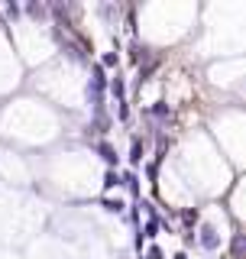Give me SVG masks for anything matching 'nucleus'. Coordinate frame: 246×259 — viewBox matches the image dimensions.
Listing matches in <instances>:
<instances>
[{"label":"nucleus","instance_id":"13","mask_svg":"<svg viewBox=\"0 0 246 259\" xmlns=\"http://www.w3.org/2000/svg\"><path fill=\"white\" fill-rule=\"evenodd\" d=\"M146 259H166V256H162V249H159V246H149V253H146Z\"/></svg>","mask_w":246,"mask_h":259},{"label":"nucleus","instance_id":"3","mask_svg":"<svg viewBox=\"0 0 246 259\" xmlns=\"http://www.w3.org/2000/svg\"><path fill=\"white\" fill-rule=\"evenodd\" d=\"M97 152H101L104 162H110V165L117 162V152H113V146H110V143H101V146H97Z\"/></svg>","mask_w":246,"mask_h":259},{"label":"nucleus","instance_id":"12","mask_svg":"<svg viewBox=\"0 0 246 259\" xmlns=\"http://www.w3.org/2000/svg\"><path fill=\"white\" fill-rule=\"evenodd\" d=\"M152 113H155V117H169V104H155Z\"/></svg>","mask_w":246,"mask_h":259},{"label":"nucleus","instance_id":"7","mask_svg":"<svg viewBox=\"0 0 246 259\" xmlns=\"http://www.w3.org/2000/svg\"><path fill=\"white\" fill-rule=\"evenodd\" d=\"M120 182H127V188L133 191V194H139V182H136V175H133V172H127V175L120 178Z\"/></svg>","mask_w":246,"mask_h":259},{"label":"nucleus","instance_id":"4","mask_svg":"<svg viewBox=\"0 0 246 259\" xmlns=\"http://www.w3.org/2000/svg\"><path fill=\"white\" fill-rule=\"evenodd\" d=\"M130 162H133V165H139V162H143V143H139V140H133V149H130Z\"/></svg>","mask_w":246,"mask_h":259},{"label":"nucleus","instance_id":"11","mask_svg":"<svg viewBox=\"0 0 246 259\" xmlns=\"http://www.w3.org/2000/svg\"><path fill=\"white\" fill-rule=\"evenodd\" d=\"M155 233H159V221H155V217H152V221L146 224V237H155Z\"/></svg>","mask_w":246,"mask_h":259},{"label":"nucleus","instance_id":"10","mask_svg":"<svg viewBox=\"0 0 246 259\" xmlns=\"http://www.w3.org/2000/svg\"><path fill=\"white\" fill-rule=\"evenodd\" d=\"M117 62H120V55H117V52H104V59H101V65H107V68H113Z\"/></svg>","mask_w":246,"mask_h":259},{"label":"nucleus","instance_id":"1","mask_svg":"<svg viewBox=\"0 0 246 259\" xmlns=\"http://www.w3.org/2000/svg\"><path fill=\"white\" fill-rule=\"evenodd\" d=\"M104 84H107V78H104V68H101V65H94L91 81H88V101H91V107H94V110H101V101H104Z\"/></svg>","mask_w":246,"mask_h":259},{"label":"nucleus","instance_id":"6","mask_svg":"<svg viewBox=\"0 0 246 259\" xmlns=\"http://www.w3.org/2000/svg\"><path fill=\"white\" fill-rule=\"evenodd\" d=\"M117 185H120V175H117V172H107V175H104V191L117 188Z\"/></svg>","mask_w":246,"mask_h":259},{"label":"nucleus","instance_id":"8","mask_svg":"<svg viewBox=\"0 0 246 259\" xmlns=\"http://www.w3.org/2000/svg\"><path fill=\"white\" fill-rule=\"evenodd\" d=\"M110 91H113V97H123V94H127V88H123V78H113V81H110Z\"/></svg>","mask_w":246,"mask_h":259},{"label":"nucleus","instance_id":"2","mask_svg":"<svg viewBox=\"0 0 246 259\" xmlns=\"http://www.w3.org/2000/svg\"><path fill=\"white\" fill-rule=\"evenodd\" d=\"M198 240H201V246H204V249H217V246H220V233H217V227L204 224V227H201V237H198Z\"/></svg>","mask_w":246,"mask_h":259},{"label":"nucleus","instance_id":"9","mask_svg":"<svg viewBox=\"0 0 246 259\" xmlns=\"http://www.w3.org/2000/svg\"><path fill=\"white\" fill-rule=\"evenodd\" d=\"M233 259H243V233L233 237Z\"/></svg>","mask_w":246,"mask_h":259},{"label":"nucleus","instance_id":"5","mask_svg":"<svg viewBox=\"0 0 246 259\" xmlns=\"http://www.w3.org/2000/svg\"><path fill=\"white\" fill-rule=\"evenodd\" d=\"M104 210H110V214H120V210H123V201H120V198H104Z\"/></svg>","mask_w":246,"mask_h":259}]
</instances>
